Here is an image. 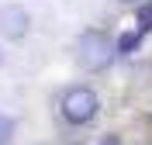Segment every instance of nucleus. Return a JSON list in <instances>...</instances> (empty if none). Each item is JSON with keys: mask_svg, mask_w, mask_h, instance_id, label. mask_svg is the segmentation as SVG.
<instances>
[{"mask_svg": "<svg viewBox=\"0 0 152 145\" xmlns=\"http://www.w3.org/2000/svg\"><path fill=\"white\" fill-rule=\"evenodd\" d=\"M97 93L90 87H73L66 97H62V117H66L69 125H86V121H94L97 117Z\"/></svg>", "mask_w": 152, "mask_h": 145, "instance_id": "obj_2", "label": "nucleus"}, {"mask_svg": "<svg viewBox=\"0 0 152 145\" xmlns=\"http://www.w3.org/2000/svg\"><path fill=\"white\" fill-rule=\"evenodd\" d=\"M142 45V31H128V35H121V38H118V52H121V55H132L135 48Z\"/></svg>", "mask_w": 152, "mask_h": 145, "instance_id": "obj_4", "label": "nucleus"}, {"mask_svg": "<svg viewBox=\"0 0 152 145\" xmlns=\"http://www.w3.org/2000/svg\"><path fill=\"white\" fill-rule=\"evenodd\" d=\"M138 31H142V35H145V31H152V7H145L142 14H138Z\"/></svg>", "mask_w": 152, "mask_h": 145, "instance_id": "obj_6", "label": "nucleus"}, {"mask_svg": "<svg viewBox=\"0 0 152 145\" xmlns=\"http://www.w3.org/2000/svg\"><path fill=\"white\" fill-rule=\"evenodd\" d=\"M31 28V17H28V10L21 7V4H4L0 7V35L10 42H21L24 35H28Z\"/></svg>", "mask_w": 152, "mask_h": 145, "instance_id": "obj_3", "label": "nucleus"}, {"mask_svg": "<svg viewBox=\"0 0 152 145\" xmlns=\"http://www.w3.org/2000/svg\"><path fill=\"white\" fill-rule=\"evenodd\" d=\"M124 4H135V0H124Z\"/></svg>", "mask_w": 152, "mask_h": 145, "instance_id": "obj_8", "label": "nucleus"}, {"mask_svg": "<svg viewBox=\"0 0 152 145\" xmlns=\"http://www.w3.org/2000/svg\"><path fill=\"white\" fill-rule=\"evenodd\" d=\"M114 55H118V48L104 31H83L80 42H76V59L86 73H104L114 62Z\"/></svg>", "mask_w": 152, "mask_h": 145, "instance_id": "obj_1", "label": "nucleus"}, {"mask_svg": "<svg viewBox=\"0 0 152 145\" xmlns=\"http://www.w3.org/2000/svg\"><path fill=\"white\" fill-rule=\"evenodd\" d=\"M0 62H4V52H0Z\"/></svg>", "mask_w": 152, "mask_h": 145, "instance_id": "obj_9", "label": "nucleus"}, {"mask_svg": "<svg viewBox=\"0 0 152 145\" xmlns=\"http://www.w3.org/2000/svg\"><path fill=\"white\" fill-rule=\"evenodd\" d=\"M100 145H121V142H118V138H114V135H107V138H104V142H100Z\"/></svg>", "mask_w": 152, "mask_h": 145, "instance_id": "obj_7", "label": "nucleus"}, {"mask_svg": "<svg viewBox=\"0 0 152 145\" xmlns=\"http://www.w3.org/2000/svg\"><path fill=\"white\" fill-rule=\"evenodd\" d=\"M10 135H14V121H10L7 114H0V145H7Z\"/></svg>", "mask_w": 152, "mask_h": 145, "instance_id": "obj_5", "label": "nucleus"}]
</instances>
